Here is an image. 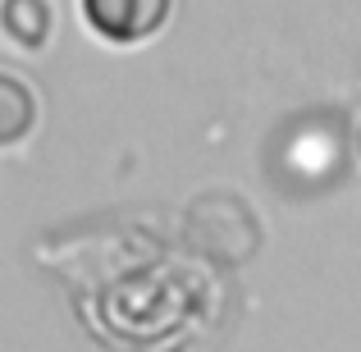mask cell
Masks as SVG:
<instances>
[{"label": "cell", "mask_w": 361, "mask_h": 352, "mask_svg": "<svg viewBox=\"0 0 361 352\" xmlns=\"http://www.w3.org/2000/svg\"><path fill=\"white\" fill-rule=\"evenodd\" d=\"M37 119V101L27 92V83H18L14 73H0V147H14L18 138H27Z\"/></svg>", "instance_id": "obj_3"}, {"label": "cell", "mask_w": 361, "mask_h": 352, "mask_svg": "<svg viewBox=\"0 0 361 352\" xmlns=\"http://www.w3.org/2000/svg\"><path fill=\"white\" fill-rule=\"evenodd\" d=\"M82 14L106 42L133 46L160 32V23L169 18V0H82Z\"/></svg>", "instance_id": "obj_1"}, {"label": "cell", "mask_w": 361, "mask_h": 352, "mask_svg": "<svg viewBox=\"0 0 361 352\" xmlns=\"http://www.w3.org/2000/svg\"><path fill=\"white\" fill-rule=\"evenodd\" d=\"M0 28L23 51H37L51 37V0H0Z\"/></svg>", "instance_id": "obj_2"}]
</instances>
